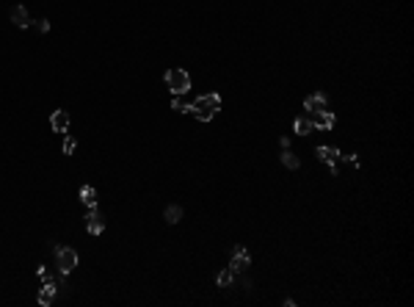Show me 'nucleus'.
I'll list each match as a JSON object with an SVG mask.
<instances>
[{
  "instance_id": "7",
  "label": "nucleus",
  "mask_w": 414,
  "mask_h": 307,
  "mask_svg": "<svg viewBox=\"0 0 414 307\" xmlns=\"http://www.w3.org/2000/svg\"><path fill=\"white\" fill-rule=\"evenodd\" d=\"M304 108H307L309 114L329 111V100H326V94H312V97H307V100H304Z\"/></svg>"
},
{
  "instance_id": "12",
  "label": "nucleus",
  "mask_w": 414,
  "mask_h": 307,
  "mask_svg": "<svg viewBox=\"0 0 414 307\" xmlns=\"http://www.w3.org/2000/svg\"><path fill=\"white\" fill-rule=\"evenodd\" d=\"M293 130H296L298 136H307L309 130H315V127H312V119H309V117H298L296 125H293Z\"/></svg>"
},
{
  "instance_id": "17",
  "label": "nucleus",
  "mask_w": 414,
  "mask_h": 307,
  "mask_svg": "<svg viewBox=\"0 0 414 307\" xmlns=\"http://www.w3.org/2000/svg\"><path fill=\"white\" fill-rule=\"evenodd\" d=\"M53 296H56V293H53L50 288H42V291H39V296H36V302L42 304V307H50L53 304Z\"/></svg>"
},
{
  "instance_id": "14",
  "label": "nucleus",
  "mask_w": 414,
  "mask_h": 307,
  "mask_svg": "<svg viewBox=\"0 0 414 307\" xmlns=\"http://www.w3.org/2000/svg\"><path fill=\"white\" fill-rule=\"evenodd\" d=\"M279 161H282V166H287V169H298V166H301V161H298V155H293V152H290V149H284Z\"/></svg>"
},
{
  "instance_id": "6",
  "label": "nucleus",
  "mask_w": 414,
  "mask_h": 307,
  "mask_svg": "<svg viewBox=\"0 0 414 307\" xmlns=\"http://www.w3.org/2000/svg\"><path fill=\"white\" fill-rule=\"evenodd\" d=\"M334 125H337V119H334V114H331V111L312 114V127H315V130H331Z\"/></svg>"
},
{
  "instance_id": "16",
  "label": "nucleus",
  "mask_w": 414,
  "mask_h": 307,
  "mask_svg": "<svg viewBox=\"0 0 414 307\" xmlns=\"http://www.w3.org/2000/svg\"><path fill=\"white\" fill-rule=\"evenodd\" d=\"M232 279H235V271L232 269H224L218 277H215V282H218V288H227V285H232Z\"/></svg>"
},
{
  "instance_id": "9",
  "label": "nucleus",
  "mask_w": 414,
  "mask_h": 307,
  "mask_svg": "<svg viewBox=\"0 0 414 307\" xmlns=\"http://www.w3.org/2000/svg\"><path fill=\"white\" fill-rule=\"evenodd\" d=\"M11 23H14L17 28H28L31 25L28 9H25V6H14V9H11Z\"/></svg>"
},
{
  "instance_id": "15",
  "label": "nucleus",
  "mask_w": 414,
  "mask_h": 307,
  "mask_svg": "<svg viewBox=\"0 0 414 307\" xmlns=\"http://www.w3.org/2000/svg\"><path fill=\"white\" fill-rule=\"evenodd\" d=\"M182 219V208H180V205H168V208H166V222L168 224H177Z\"/></svg>"
},
{
  "instance_id": "11",
  "label": "nucleus",
  "mask_w": 414,
  "mask_h": 307,
  "mask_svg": "<svg viewBox=\"0 0 414 307\" xmlns=\"http://www.w3.org/2000/svg\"><path fill=\"white\" fill-rule=\"evenodd\" d=\"M172 111H177V114H191V111H193V105L182 100V94H174V100H172Z\"/></svg>"
},
{
  "instance_id": "1",
  "label": "nucleus",
  "mask_w": 414,
  "mask_h": 307,
  "mask_svg": "<svg viewBox=\"0 0 414 307\" xmlns=\"http://www.w3.org/2000/svg\"><path fill=\"white\" fill-rule=\"evenodd\" d=\"M166 86L172 89V94H185L191 89V75L185 70H168L166 72Z\"/></svg>"
},
{
  "instance_id": "10",
  "label": "nucleus",
  "mask_w": 414,
  "mask_h": 307,
  "mask_svg": "<svg viewBox=\"0 0 414 307\" xmlns=\"http://www.w3.org/2000/svg\"><path fill=\"white\" fill-rule=\"evenodd\" d=\"M318 158L323 163H337L340 161V149L337 147H318Z\"/></svg>"
},
{
  "instance_id": "5",
  "label": "nucleus",
  "mask_w": 414,
  "mask_h": 307,
  "mask_svg": "<svg viewBox=\"0 0 414 307\" xmlns=\"http://www.w3.org/2000/svg\"><path fill=\"white\" fill-rule=\"evenodd\" d=\"M191 105H193V111H202V108H207V111H218V108H221V94H202V97L193 100Z\"/></svg>"
},
{
  "instance_id": "21",
  "label": "nucleus",
  "mask_w": 414,
  "mask_h": 307,
  "mask_svg": "<svg viewBox=\"0 0 414 307\" xmlns=\"http://www.w3.org/2000/svg\"><path fill=\"white\" fill-rule=\"evenodd\" d=\"M279 144H282L284 149H290V139H287V136H282V139H279Z\"/></svg>"
},
{
  "instance_id": "2",
  "label": "nucleus",
  "mask_w": 414,
  "mask_h": 307,
  "mask_svg": "<svg viewBox=\"0 0 414 307\" xmlns=\"http://www.w3.org/2000/svg\"><path fill=\"white\" fill-rule=\"evenodd\" d=\"M53 249H56V260H58V271H64V274H69V271L78 266V252L69 249V247H58V244H53Z\"/></svg>"
},
{
  "instance_id": "3",
  "label": "nucleus",
  "mask_w": 414,
  "mask_h": 307,
  "mask_svg": "<svg viewBox=\"0 0 414 307\" xmlns=\"http://www.w3.org/2000/svg\"><path fill=\"white\" fill-rule=\"evenodd\" d=\"M249 266H252V257H249V252L243 244H237V247L232 249V263H229V269L235 271V274H240V271H246Z\"/></svg>"
},
{
  "instance_id": "20",
  "label": "nucleus",
  "mask_w": 414,
  "mask_h": 307,
  "mask_svg": "<svg viewBox=\"0 0 414 307\" xmlns=\"http://www.w3.org/2000/svg\"><path fill=\"white\" fill-rule=\"evenodd\" d=\"M36 28L42 31V33H47V31H50V19H39V23H36Z\"/></svg>"
},
{
  "instance_id": "19",
  "label": "nucleus",
  "mask_w": 414,
  "mask_h": 307,
  "mask_svg": "<svg viewBox=\"0 0 414 307\" xmlns=\"http://www.w3.org/2000/svg\"><path fill=\"white\" fill-rule=\"evenodd\" d=\"M193 114L199 117V122H210V119L215 117V111H207V108H202V111H193Z\"/></svg>"
},
{
  "instance_id": "18",
  "label": "nucleus",
  "mask_w": 414,
  "mask_h": 307,
  "mask_svg": "<svg viewBox=\"0 0 414 307\" xmlns=\"http://www.w3.org/2000/svg\"><path fill=\"white\" fill-rule=\"evenodd\" d=\"M75 149H78V141H75L72 136H66V139H64V155H72Z\"/></svg>"
},
{
  "instance_id": "8",
  "label": "nucleus",
  "mask_w": 414,
  "mask_h": 307,
  "mask_svg": "<svg viewBox=\"0 0 414 307\" xmlns=\"http://www.w3.org/2000/svg\"><path fill=\"white\" fill-rule=\"evenodd\" d=\"M69 114H66V111H53V117H50V127H53V130H56V133H66V130H69Z\"/></svg>"
},
{
  "instance_id": "13",
  "label": "nucleus",
  "mask_w": 414,
  "mask_h": 307,
  "mask_svg": "<svg viewBox=\"0 0 414 307\" xmlns=\"http://www.w3.org/2000/svg\"><path fill=\"white\" fill-rule=\"evenodd\" d=\"M80 200H83L86 205H89V208H91V205H97V188L83 186V188H80Z\"/></svg>"
},
{
  "instance_id": "4",
  "label": "nucleus",
  "mask_w": 414,
  "mask_h": 307,
  "mask_svg": "<svg viewBox=\"0 0 414 307\" xmlns=\"http://www.w3.org/2000/svg\"><path fill=\"white\" fill-rule=\"evenodd\" d=\"M86 230H89V233L91 235H100V233H103V230H105V222H103V213H100V210H97V205H91V208L89 210H86Z\"/></svg>"
}]
</instances>
